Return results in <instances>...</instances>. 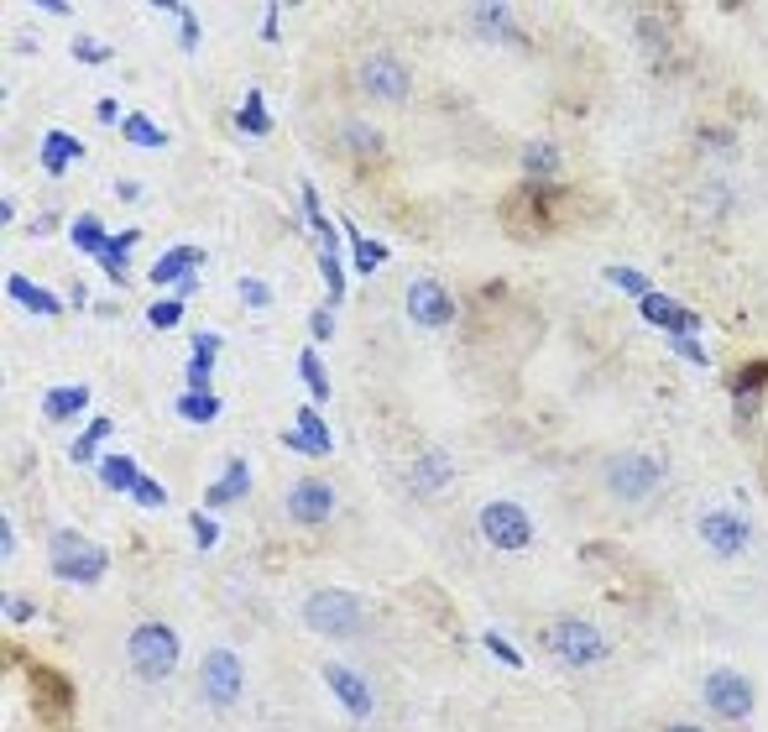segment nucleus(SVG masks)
Returning <instances> with one entry per match:
<instances>
[{"mask_svg": "<svg viewBox=\"0 0 768 732\" xmlns=\"http://www.w3.org/2000/svg\"><path fill=\"white\" fill-rule=\"evenodd\" d=\"M304 623L324 638H351L361 633L366 623V612L361 602L351 597V591H335V586H324V591H309V602H304Z\"/></svg>", "mask_w": 768, "mask_h": 732, "instance_id": "f257e3e1", "label": "nucleus"}, {"mask_svg": "<svg viewBox=\"0 0 768 732\" xmlns=\"http://www.w3.org/2000/svg\"><path fill=\"white\" fill-rule=\"evenodd\" d=\"M126 654H131V670L142 680H162L178 665V633L162 628V623H142L126 638Z\"/></svg>", "mask_w": 768, "mask_h": 732, "instance_id": "f03ea898", "label": "nucleus"}, {"mask_svg": "<svg viewBox=\"0 0 768 732\" xmlns=\"http://www.w3.org/2000/svg\"><path fill=\"white\" fill-rule=\"evenodd\" d=\"M659 476H664V466L654 461V455L627 450V455H612L607 461V492L622 497V502H643V497L659 492Z\"/></svg>", "mask_w": 768, "mask_h": 732, "instance_id": "7ed1b4c3", "label": "nucleus"}, {"mask_svg": "<svg viewBox=\"0 0 768 732\" xmlns=\"http://www.w3.org/2000/svg\"><path fill=\"white\" fill-rule=\"evenodd\" d=\"M53 570L63 581H74V586H89V581L105 576V549L95 539L63 529V534H53Z\"/></svg>", "mask_w": 768, "mask_h": 732, "instance_id": "20e7f679", "label": "nucleus"}, {"mask_svg": "<svg viewBox=\"0 0 768 732\" xmlns=\"http://www.w3.org/2000/svg\"><path fill=\"white\" fill-rule=\"evenodd\" d=\"M481 534L492 549H523L533 539V523L518 502H486L481 508Z\"/></svg>", "mask_w": 768, "mask_h": 732, "instance_id": "39448f33", "label": "nucleus"}, {"mask_svg": "<svg viewBox=\"0 0 768 732\" xmlns=\"http://www.w3.org/2000/svg\"><path fill=\"white\" fill-rule=\"evenodd\" d=\"M199 691L209 696V706H230L241 696V659L230 649H209L199 665Z\"/></svg>", "mask_w": 768, "mask_h": 732, "instance_id": "423d86ee", "label": "nucleus"}, {"mask_svg": "<svg viewBox=\"0 0 768 732\" xmlns=\"http://www.w3.org/2000/svg\"><path fill=\"white\" fill-rule=\"evenodd\" d=\"M554 654L565 665H596V659H607V638L580 617H565V623H554Z\"/></svg>", "mask_w": 768, "mask_h": 732, "instance_id": "0eeeda50", "label": "nucleus"}, {"mask_svg": "<svg viewBox=\"0 0 768 732\" xmlns=\"http://www.w3.org/2000/svg\"><path fill=\"white\" fill-rule=\"evenodd\" d=\"M706 701H711V712L727 717V722H748L753 717V685L737 670H716L706 680Z\"/></svg>", "mask_w": 768, "mask_h": 732, "instance_id": "6e6552de", "label": "nucleus"}, {"mask_svg": "<svg viewBox=\"0 0 768 732\" xmlns=\"http://www.w3.org/2000/svg\"><path fill=\"white\" fill-rule=\"evenodd\" d=\"M361 89H366L371 100L398 105V100H408V68L398 58H387V53H371L361 63Z\"/></svg>", "mask_w": 768, "mask_h": 732, "instance_id": "1a4fd4ad", "label": "nucleus"}, {"mask_svg": "<svg viewBox=\"0 0 768 732\" xmlns=\"http://www.w3.org/2000/svg\"><path fill=\"white\" fill-rule=\"evenodd\" d=\"M330 513H335V492H330V482H293V492H288V518L293 523H309V529H319V523H330Z\"/></svg>", "mask_w": 768, "mask_h": 732, "instance_id": "9d476101", "label": "nucleus"}, {"mask_svg": "<svg viewBox=\"0 0 768 732\" xmlns=\"http://www.w3.org/2000/svg\"><path fill=\"white\" fill-rule=\"evenodd\" d=\"M408 314L418 319V325L439 330V325H450V319H455V304H450V293L439 288L434 278H418V283L408 288Z\"/></svg>", "mask_w": 768, "mask_h": 732, "instance_id": "9b49d317", "label": "nucleus"}, {"mask_svg": "<svg viewBox=\"0 0 768 732\" xmlns=\"http://www.w3.org/2000/svg\"><path fill=\"white\" fill-rule=\"evenodd\" d=\"M701 534H706V544L716 549V555H737V549L748 544V523H742L737 513H706Z\"/></svg>", "mask_w": 768, "mask_h": 732, "instance_id": "f8f14e48", "label": "nucleus"}, {"mask_svg": "<svg viewBox=\"0 0 768 732\" xmlns=\"http://www.w3.org/2000/svg\"><path fill=\"white\" fill-rule=\"evenodd\" d=\"M643 319L648 325H664V330H674V335H690V330H701V319H695L690 309H680L674 299H664V293H643Z\"/></svg>", "mask_w": 768, "mask_h": 732, "instance_id": "ddd939ff", "label": "nucleus"}, {"mask_svg": "<svg viewBox=\"0 0 768 732\" xmlns=\"http://www.w3.org/2000/svg\"><path fill=\"white\" fill-rule=\"evenodd\" d=\"M324 680L335 685V696H340V706L351 717H371V691H366V680L356 675V670H345V665H324Z\"/></svg>", "mask_w": 768, "mask_h": 732, "instance_id": "4468645a", "label": "nucleus"}, {"mask_svg": "<svg viewBox=\"0 0 768 732\" xmlns=\"http://www.w3.org/2000/svg\"><path fill=\"white\" fill-rule=\"evenodd\" d=\"M283 440L293 445V450H309V455H324V450H330V429H324L319 424V414H309V408H304V414H298V424L283 434Z\"/></svg>", "mask_w": 768, "mask_h": 732, "instance_id": "2eb2a0df", "label": "nucleus"}, {"mask_svg": "<svg viewBox=\"0 0 768 732\" xmlns=\"http://www.w3.org/2000/svg\"><path fill=\"white\" fill-rule=\"evenodd\" d=\"M79 152L84 147L68 131H48V136H42V168H48V173H68V163H74Z\"/></svg>", "mask_w": 768, "mask_h": 732, "instance_id": "dca6fc26", "label": "nucleus"}, {"mask_svg": "<svg viewBox=\"0 0 768 732\" xmlns=\"http://www.w3.org/2000/svg\"><path fill=\"white\" fill-rule=\"evenodd\" d=\"M413 487L424 492V497H429V492H445V487H450V455H439V450L424 455V461L413 466Z\"/></svg>", "mask_w": 768, "mask_h": 732, "instance_id": "f3484780", "label": "nucleus"}, {"mask_svg": "<svg viewBox=\"0 0 768 732\" xmlns=\"http://www.w3.org/2000/svg\"><path fill=\"white\" fill-rule=\"evenodd\" d=\"M189 267H199V251H194V246H173L168 257H157V267L147 272V278H152V283H178ZM183 283H189V278H183Z\"/></svg>", "mask_w": 768, "mask_h": 732, "instance_id": "a211bd4d", "label": "nucleus"}, {"mask_svg": "<svg viewBox=\"0 0 768 732\" xmlns=\"http://www.w3.org/2000/svg\"><path fill=\"white\" fill-rule=\"evenodd\" d=\"M178 414H183V419H194V424H209V419L220 414V398L209 393V387H189V393L178 398Z\"/></svg>", "mask_w": 768, "mask_h": 732, "instance_id": "6ab92c4d", "label": "nucleus"}, {"mask_svg": "<svg viewBox=\"0 0 768 732\" xmlns=\"http://www.w3.org/2000/svg\"><path fill=\"white\" fill-rule=\"evenodd\" d=\"M6 293H11V299H16V304H27L32 314H63V304L53 299V293H42V288H32L27 278H11V283H6Z\"/></svg>", "mask_w": 768, "mask_h": 732, "instance_id": "aec40b11", "label": "nucleus"}, {"mask_svg": "<svg viewBox=\"0 0 768 732\" xmlns=\"http://www.w3.org/2000/svg\"><path fill=\"white\" fill-rule=\"evenodd\" d=\"M136 236H142V231H121L115 241H105V246L95 251V257L105 262V272H110V278H126V272H131V267H126V251H131V241H136Z\"/></svg>", "mask_w": 768, "mask_h": 732, "instance_id": "412c9836", "label": "nucleus"}, {"mask_svg": "<svg viewBox=\"0 0 768 732\" xmlns=\"http://www.w3.org/2000/svg\"><path fill=\"white\" fill-rule=\"evenodd\" d=\"M89 403V387H53L48 393V419H68V414H79V408Z\"/></svg>", "mask_w": 768, "mask_h": 732, "instance_id": "4be33fe9", "label": "nucleus"}, {"mask_svg": "<svg viewBox=\"0 0 768 732\" xmlns=\"http://www.w3.org/2000/svg\"><path fill=\"white\" fill-rule=\"evenodd\" d=\"M246 482H251V471H246V461H236L220 487H209V508H220V502H236V497H246Z\"/></svg>", "mask_w": 768, "mask_h": 732, "instance_id": "5701e85b", "label": "nucleus"}, {"mask_svg": "<svg viewBox=\"0 0 768 732\" xmlns=\"http://www.w3.org/2000/svg\"><path fill=\"white\" fill-rule=\"evenodd\" d=\"M100 482L110 492H131L136 487V466L126 461V455H110V461H100Z\"/></svg>", "mask_w": 768, "mask_h": 732, "instance_id": "b1692460", "label": "nucleus"}, {"mask_svg": "<svg viewBox=\"0 0 768 732\" xmlns=\"http://www.w3.org/2000/svg\"><path fill=\"white\" fill-rule=\"evenodd\" d=\"M121 131H126V142H136V147H168V131H157L147 116H126Z\"/></svg>", "mask_w": 768, "mask_h": 732, "instance_id": "393cba45", "label": "nucleus"}, {"mask_svg": "<svg viewBox=\"0 0 768 732\" xmlns=\"http://www.w3.org/2000/svg\"><path fill=\"white\" fill-rule=\"evenodd\" d=\"M236 126H241L246 136H267V110H262V95H256V89L246 95V110L236 116Z\"/></svg>", "mask_w": 768, "mask_h": 732, "instance_id": "a878e982", "label": "nucleus"}, {"mask_svg": "<svg viewBox=\"0 0 768 732\" xmlns=\"http://www.w3.org/2000/svg\"><path fill=\"white\" fill-rule=\"evenodd\" d=\"M523 163H528V173H554V168H560V147H549V142H533Z\"/></svg>", "mask_w": 768, "mask_h": 732, "instance_id": "bb28decb", "label": "nucleus"}, {"mask_svg": "<svg viewBox=\"0 0 768 732\" xmlns=\"http://www.w3.org/2000/svg\"><path fill=\"white\" fill-rule=\"evenodd\" d=\"M351 246H356V272H377V267H382V257H387V246H377V241H361L356 231H351Z\"/></svg>", "mask_w": 768, "mask_h": 732, "instance_id": "cd10ccee", "label": "nucleus"}, {"mask_svg": "<svg viewBox=\"0 0 768 732\" xmlns=\"http://www.w3.org/2000/svg\"><path fill=\"white\" fill-rule=\"evenodd\" d=\"M298 372H304V382L314 387V398H330V377H324V366L314 351H304V361H298Z\"/></svg>", "mask_w": 768, "mask_h": 732, "instance_id": "c85d7f7f", "label": "nucleus"}, {"mask_svg": "<svg viewBox=\"0 0 768 732\" xmlns=\"http://www.w3.org/2000/svg\"><path fill=\"white\" fill-rule=\"evenodd\" d=\"M471 21L481 32H512L507 27V6H471Z\"/></svg>", "mask_w": 768, "mask_h": 732, "instance_id": "c756f323", "label": "nucleus"}, {"mask_svg": "<svg viewBox=\"0 0 768 732\" xmlns=\"http://www.w3.org/2000/svg\"><path fill=\"white\" fill-rule=\"evenodd\" d=\"M74 241H79V251H100V246H105V231H100V220H95V215H84V220L74 225Z\"/></svg>", "mask_w": 768, "mask_h": 732, "instance_id": "7c9ffc66", "label": "nucleus"}, {"mask_svg": "<svg viewBox=\"0 0 768 732\" xmlns=\"http://www.w3.org/2000/svg\"><path fill=\"white\" fill-rule=\"evenodd\" d=\"M607 278L617 288H627V293H638V299H643V293H654V288H648V278H643V272H633V267H607Z\"/></svg>", "mask_w": 768, "mask_h": 732, "instance_id": "2f4dec72", "label": "nucleus"}, {"mask_svg": "<svg viewBox=\"0 0 768 732\" xmlns=\"http://www.w3.org/2000/svg\"><path fill=\"white\" fill-rule=\"evenodd\" d=\"M147 319H152L157 330H173L178 319H183V304H178V299H168V304H152V309H147Z\"/></svg>", "mask_w": 768, "mask_h": 732, "instance_id": "473e14b6", "label": "nucleus"}, {"mask_svg": "<svg viewBox=\"0 0 768 732\" xmlns=\"http://www.w3.org/2000/svg\"><path fill=\"white\" fill-rule=\"evenodd\" d=\"M105 434H110V419H95V424H89V434L74 445V461H89V455H95V440H105Z\"/></svg>", "mask_w": 768, "mask_h": 732, "instance_id": "72a5a7b5", "label": "nucleus"}, {"mask_svg": "<svg viewBox=\"0 0 768 732\" xmlns=\"http://www.w3.org/2000/svg\"><path fill=\"white\" fill-rule=\"evenodd\" d=\"M131 497H136V502H147V508H162V502H168V497H162V487L152 482V476H136Z\"/></svg>", "mask_w": 768, "mask_h": 732, "instance_id": "f704fd0d", "label": "nucleus"}, {"mask_svg": "<svg viewBox=\"0 0 768 732\" xmlns=\"http://www.w3.org/2000/svg\"><path fill=\"white\" fill-rule=\"evenodd\" d=\"M345 142H361V152H382V136L371 126H351V131H345Z\"/></svg>", "mask_w": 768, "mask_h": 732, "instance_id": "c9c22d12", "label": "nucleus"}, {"mask_svg": "<svg viewBox=\"0 0 768 732\" xmlns=\"http://www.w3.org/2000/svg\"><path fill=\"white\" fill-rule=\"evenodd\" d=\"M241 299H246L251 309H267V304H272V293H267L262 283H256V278H246V283H241Z\"/></svg>", "mask_w": 768, "mask_h": 732, "instance_id": "e433bc0d", "label": "nucleus"}, {"mask_svg": "<svg viewBox=\"0 0 768 732\" xmlns=\"http://www.w3.org/2000/svg\"><path fill=\"white\" fill-rule=\"evenodd\" d=\"M194 539H199V549L215 544V518H209V513H194Z\"/></svg>", "mask_w": 768, "mask_h": 732, "instance_id": "4c0bfd02", "label": "nucleus"}, {"mask_svg": "<svg viewBox=\"0 0 768 732\" xmlns=\"http://www.w3.org/2000/svg\"><path fill=\"white\" fill-rule=\"evenodd\" d=\"M74 58H84V63H105V48H100V42H89V37H79V42H74Z\"/></svg>", "mask_w": 768, "mask_h": 732, "instance_id": "58836bf2", "label": "nucleus"}, {"mask_svg": "<svg viewBox=\"0 0 768 732\" xmlns=\"http://www.w3.org/2000/svg\"><path fill=\"white\" fill-rule=\"evenodd\" d=\"M178 37H183V48H194V42H199V27H194V11H178Z\"/></svg>", "mask_w": 768, "mask_h": 732, "instance_id": "ea45409f", "label": "nucleus"}, {"mask_svg": "<svg viewBox=\"0 0 768 732\" xmlns=\"http://www.w3.org/2000/svg\"><path fill=\"white\" fill-rule=\"evenodd\" d=\"M486 649H492L502 665H518V649H507V644H502V633H486Z\"/></svg>", "mask_w": 768, "mask_h": 732, "instance_id": "a19ab883", "label": "nucleus"}, {"mask_svg": "<svg viewBox=\"0 0 768 732\" xmlns=\"http://www.w3.org/2000/svg\"><path fill=\"white\" fill-rule=\"evenodd\" d=\"M763 377H768V366H748V372H742V377H737V393H742V398H748V393H753V387H758Z\"/></svg>", "mask_w": 768, "mask_h": 732, "instance_id": "79ce46f5", "label": "nucleus"}, {"mask_svg": "<svg viewBox=\"0 0 768 732\" xmlns=\"http://www.w3.org/2000/svg\"><path fill=\"white\" fill-rule=\"evenodd\" d=\"M0 555H16V529H11V518H0Z\"/></svg>", "mask_w": 768, "mask_h": 732, "instance_id": "37998d69", "label": "nucleus"}, {"mask_svg": "<svg viewBox=\"0 0 768 732\" xmlns=\"http://www.w3.org/2000/svg\"><path fill=\"white\" fill-rule=\"evenodd\" d=\"M6 617H11V623H27V617H32V602H21V597H6Z\"/></svg>", "mask_w": 768, "mask_h": 732, "instance_id": "c03bdc74", "label": "nucleus"}, {"mask_svg": "<svg viewBox=\"0 0 768 732\" xmlns=\"http://www.w3.org/2000/svg\"><path fill=\"white\" fill-rule=\"evenodd\" d=\"M674 351H680V356H690V361H706V351L695 346V340H685V335H674Z\"/></svg>", "mask_w": 768, "mask_h": 732, "instance_id": "a18cd8bd", "label": "nucleus"}, {"mask_svg": "<svg viewBox=\"0 0 768 732\" xmlns=\"http://www.w3.org/2000/svg\"><path fill=\"white\" fill-rule=\"evenodd\" d=\"M204 377H209V356H194V366H189V382H194V387H204Z\"/></svg>", "mask_w": 768, "mask_h": 732, "instance_id": "49530a36", "label": "nucleus"}, {"mask_svg": "<svg viewBox=\"0 0 768 732\" xmlns=\"http://www.w3.org/2000/svg\"><path fill=\"white\" fill-rule=\"evenodd\" d=\"M95 116H100V121H115L121 110H115V100H100V105H95Z\"/></svg>", "mask_w": 768, "mask_h": 732, "instance_id": "de8ad7c7", "label": "nucleus"}, {"mask_svg": "<svg viewBox=\"0 0 768 732\" xmlns=\"http://www.w3.org/2000/svg\"><path fill=\"white\" fill-rule=\"evenodd\" d=\"M669 732H701V727H669Z\"/></svg>", "mask_w": 768, "mask_h": 732, "instance_id": "09e8293b", "label": "nucleus"}]
</instances>
